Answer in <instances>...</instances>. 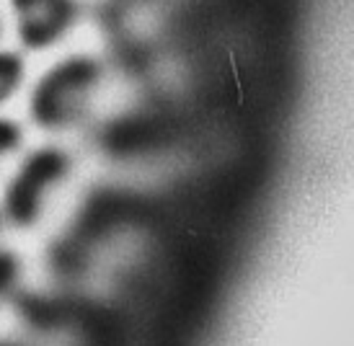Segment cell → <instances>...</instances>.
Here are the masks:
<instances>
[{"label":"cell","mask_w":354,"mask_h":346,"mask_svg":"<svg viewBox=\"0 0 354 346\" xmlns=\"http://www.w3.org/2000/svg\"><path fill=\"white\" fill-rule=\"evenodd\" d=\"M62 171V160L57 155H41L24 171V176L16 181V189L10 194V209L16 218H26L39 204L41 191L52 184Z\"/></svg>","instance_id":"obj_1"},{"label":"cell","mask_w":354,"mask_h":346,"mask_svg":"<svg viewBox=\"0 0 354 346\" xmlns=\"http://www.w3.org/2000/svg\"><path fill=\"white\" fill-rule=\"evenodd\" d=\"M21 16H24V29L31 37H47L55 31L59 21V6L57 0H26L21 6Z\"/></svg>","instance_id":"obj_2"},{"label":"cell","mask_w":354,"mask_h":346,"mask_svg":"<svg viewBox=\"0 0 354 346\" xmlns=\"http://www.w3.org/2000/svg\"><path fill=\"white\" fill-rule=\"evenodd\" d=\"M19 80V65L8 57H0V99H6Z\"/></svg>","instance_id":"obj_3"},{"label":"cell","mask_w":354,"mask_h":346,"mask_svg":"<svg viewBox=\"0 0 354 346\" xmlns=\"http://www.w3.org/2000/svg\"><path fill=\"white\" fill-rule=\"evenodd\" d=\"M10 277H13V267H10L6 258H0V295H3L6 287L10 285Z\"/></svg>","instance_id":"obj_4"},{"label":"cell","mask_w":354,"mask_h":346,"mask_svg":"<svg viewBox=\"0 0 354 346\" xmlns=\"http://www.w3.org/2000/svg\"><path fill=\"white\" fill-rule=\"evenodd\" d=\"M13 137H16V135H13V132H10L8 127H0V153L10 148V142H13Z\"/></svg>","instance_id":"obj_5"}]
</instances>
